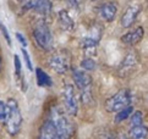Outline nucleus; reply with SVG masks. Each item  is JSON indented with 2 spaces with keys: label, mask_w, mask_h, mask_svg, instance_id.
I'll return each instance as SVG.
<instances>
[{
  "label": "nucleus",
  "mask_w": 148,
  "mask_h": 139,
  "mask_svg": "<svg viewBox=\"0 0 148 139\" xmlns=\"http://www.w3.org/2000/svg\"><path fill=\"white\" fill-rule=\"evenodd\" d=\"M38 139H70L64 136L61 132L58 131V128L51 123L49 120H47L43 125L40 126Z\"/></svg>",
  "instance_id": "nucleus-8"
},
{
  "label": "nucleus",
  "mask_w": 148,
  "mask_h": 139,
  "mask_svg": "<svg viewBox=\"0 0 148 139\" xmlns=\"http://www.w3.org/2000/svg\"><path fill=\"white\" fill-rule=\"evenodd\" d=\"M130 139H147L148 138V128L143 125L132 126L129 131Z\"/></svg>",
  "instance_id": "nucleus-16"
},
{
  "label": "nucleus",
  "mask_w": 148,
  "mask_h": 139,
  "mask_svg": "<svg viewBox=\"0 0 148 139\" xmlns=\"http://www.w3.org/2000/svg\"><path fill=\"white\" fill-rule=\"evenodd\" d=\"M132 114H134V108H132V105H130V106H127V108H125L124 110H121L116 114L115 120H114L115 123H120V122L127 120Z\"/></svg>",
  "instance_id": "nucleus-18"
},
{
  "label": "nucleus",
  "mask_w": 148,
  "mask_h": 139,
  "mask_svg": "<svg viewBox=\"0 0 148 139\" xmlns=\"http://www.w3.org/2000/svg\"><path fill=\"white\" fill-rule=\"evenodd\" d=\"M70 116L71 115H69L67 111L61 109L60 106H54L50 110V116L48 120L58 128L59 132H61L67 138H71L75 132V125L70 119Z\"/></svg>",
  "instance_id": "nucleus-1"
},
{
  "label": "nucleus",
  "mask_w": 148,
  "mask_h": 139,
  "mask_svg": "<svg viewBox=\"0 0 148 139\" xmlns=\"http://www.w3.org/2000/svg\"><path fill=\"white\" fill-rule=\"evenodd\" d=\"M15 59V72H16V77L20 81H22V88L23 90H26V84H25V81H23V72H22V67H21V61L17 55L14 56Z\"/></svg>",
  "instance_id": "nucleus-19"
},
{
  "label": "nucleus",
  "mask_w": 148,
  "mask_h": 139,
  "mask_svg": "<svg viewBox=\"0 0 148 139\" xmlns=\"http://www.w3.org/2000/svg\"><path fill=\"white\" fill-rule=\"evenodd\" d=\"M132 95L129 89H121L118 93H115L113 97L107 99L104 104V108L108 112H119L125 108L131 105Z\"/></svg>",
  "instance_id": "nucleus-4"
},
{
  "label": "nucleus",
  "mask_w": 148,
  "mask_h": 139,
  "mask_svg": "<svg viewBox=\"0 0 148 139\" xmlns=\"http://www.w3.org/2000/svg\"><path fill=\"white\" fill-rule=\"evenodd\" d=\"M142 122H143V115H142V112L136 111V112H134V114L131 115V117H130L131 127H132V126H140V125H143Z\"/></svg>",
  "instance_id": "nucleus-20"
},
{
  "label": "nucleus",
  "mask_w": 148,
  "mask_h": 139,
  "mask_svg": "<svg viewBox=\"0 0 148 139\" xmlns=\"http://www.w3.org/2000/svg\"><path fill=\"white\" fill-rule=\"evenodd\" d=\"M67 3H69V5H70L71 7L77 9L78 6H80V4H81V0H67Z\"/></svg>",
  "instance_id": "nucleus-26"
},
{
  "label": "nucleus",
  "mask_w": 148,
  "mask_h": 139,
  "mask_svg": "<svg viewBox=\"0 0 148 139\" xmlns=\"http://www.w3.org/2000/svg\"><path fill=\"white\" fill-rule=\"evenodd\" d=\"M0 70H1V61H0Z\"/></svg>",
  "instance_id": "nucleus-28"
},
{
  "label": "nucleus",
  "mask_w": 148,
  "mask_h": 139,
  "mask_svg": "<svg viewBox=\"0 0 148 139\" xmlns=\"http://www.w3.org/2000/svg\"><path fill=\"white\" fill-rule=\"evenodd\" d=\"M137 62H138V56H137L136 52H134V51L129 52V54L123 59V61H121V63L119 65V74L121 77L129 76L130 72L134 71Z\"/></svg>",
  "instance_id": "nucleus-10"
},
{
  "label": "nucleus",
  "mask_w": 148,
  "mask_h": 139,
  "mask_svg": "<svg viewBox=\"0 0 148 139\" xmlns=\"http://www.w3.org/2000/svg\"><path fill=\"white\" fill-rule=\"evenodd\" d=\"M22 125V115L20 108L15 99H9L6 103V117H5V126L11 136H16L21 129Z\"/></svg>",
  "instance_id": "nucleus-2"
},
{
  "label": "nucleus",
  "mask_w": 148,
  "mask_h": 139,
  "mask_svg": "<svg viewBox=\"0 0 148 139\" xmlns=\"http://www.w3.org/2000/svg\"><path fill=\"white\" fill-rule=\"evenodd\" d=\"M6 117V104L0 101V121H5Z\"/></svg>",
  "instance_id": "nucleus-24"
},
{
  "label": "nucleus",
  "mask_w": 148,
  "mask_h": 139,
  "mask_svg": "<svg viewBox=\"0 0 148 139\" xmlns=\"http://www.w3.org/2000/svg\"><path fill=\"white\" fill-rule=\"evenodd\" d=\"M81 67L84 70V71H92V70L96 68V62H94V60L91 57L84 59V60L81 62Z\"/></svg>",
  "instance_id": "nucleus-21"
},
{
  "label": "nucleus",
  "mask_w": 148,
  "mask_h": 139,
  "mask_svg": "<svg viewBox=\"0 0 148 139\" xmlns=\"http://www.w3.org/2000/svg\"><path fill=\"white\" fill-rule=\"evenodd\" d=\"M72 77L78 90L81 93V99L83 103H87L92 99V77L83 70L73 68Z\"/></svg>",
  "instance_id": "nucleus-3"
},
{
  "label": "nucleus",
  "mask_w": 148,
  "mask_h": 139,
  "mask_svg": "<svg viewBox=\"0 0 148 139\" xmlns=\"http://www.w3.org/2000/svg\"><path fill=\"white\" fill-rule=\"evenodd\" d=\"M16 38L18 39V42L21 43V45H22L23 48H25L26 45H27V42H26V38H25V37H23L22 34H21V33H16Z\"/></svg>",
  "instance_id": "nucleus-25"
},
{
  "label": "nucleus",
  "mask_w": 148,
  "mask_h": 139,
  "mask_svg": "<svg viewBox=\"0 0 148 139\" xmlns=\"http://www.w3.org/2000/svg\"><path fill=\"white\" fill-rule=\"evenodd\" d=\"M0 31H1V33L4 34V37H5V40H6V43L9 45H11V39H10V35H9V33H8V29H6V27L0 22Z\"/></svg>",
  "instance_id": "nucleus-23"
},
{
  "label": "nucleus",
  "mask_w": 148,
  "mask_h": 139,
  "mask_svg": "<svg viewBox=\"0 0 148 139\" xmlns=\"http://www.w3.org/2000/svg\"><path fill=\"white\" fill-rule=\"evenodd\" d=\"M59 22H60V26L64 28L66 32H72L75 29V22L69 12L66 10H61L59 12Z\"/></svg>",
  "instance_id": "nucleus-15"
},
{
  "label": "nucleus",
  "mask_w": 148,
  "mask_h": 139,
  "mask_svg": "<svg viewBox=\"0 0 148 139\" xmlns=\"http://www.w3.org/2000/svg\"><path fill=\"white\" fill-rule=\"evenodd\" d=\"M102 38V27L99 26H94L92 27L89 34L86 35L84 38L81 40V45L84 48V49H94L96 45L98 44V42Z\"/></svg>",
  "instance_id": "nucleus-11"
},
{
  "label": "nucleus",
  "mask_w": 148,
  "mask_h": 139,
  "mask_svg": "<svg viewBox=\"0 0 148 139\" xmlns=\"http://www.w3.org/2000/svg\"><path fill=\"white\" fill-rule=\"evenodd\" d=\"M62 94H64V105H65V110L67 111V114L71 116H76L78 112L80 101L77 99L75 87L72 84H65L64 93Z\"/></svg>",
  "instance_id": "nucleus-7"
},
{
  "label": "nucleus",
  "mask_w": 148,
  "mask_h": 139,
  "mask_svg": "<svg viewBox=\"0 0 148 139\" xmlns=\"http://www.w3.org/2000/svg\"><path fill=\"white\" fill-rule=\"evenodd\" d=\"M36 76H37V82H38V84L40 87H51L53 85L51 78L42 68L36 70Z\"/></svg>",
  "instance_id": "nucleus-17"
},
{
  "label": "nucleus",
  "mask_w": 148,
  "mask_h": 139,
  "mask_svg": "<svg viewBox=\"0 0 148 139\" xmlns=\"http://www.w3.org/2000/svg\"><path fill=\"white\" fill-rule=\"evenodd\" d=\"M143 35H145L143 27H137L134 31H130L121 37V42H123L125 45L132 46V45H136L137 43H140L142 40V38H143Z\"/></svg>",
  "instance_id": "nucleus-12"
},
{
  "label": "nucleus",
  "mask_w": 148,
  "mask_h": 139,
  "mask_svg": "<svg viewBox=\"0 0 148 139\" xmlns=\"http://www.w3.org/2000/svg\"><path fill=\"white\" fill-rule=\"evenodd\" d=\"M141 10H142L141 5L137 4V3H134V4L129 5V6L126 7L125 12L123 14V17H121V21H120L121 26H123L124 28L131 27V26L134 25V22L136 21L137 16L141 14Z\"/></svg>",
  "instance_id": "nucleus-9"
},
{
  "label": "nucleus",
  "mask_w": 148,
  "mask_h": 139,
  "mask_svg": "<svg viewBox=\"0 0 148 139\" xmlns=\"http://www.w3.org/2000/svg\"><path fill=\"white\" fill-rule=\"evenodd\" d=\"M33 37L39 48L44 49L45 51H49L53 49V35L50 33L49 27L44 22H39L34 27Z\"/></svg>",
  "instance_id": "nucleus-5"
},
{
  "label": "nucleus",
  "mask_w": 148,
  "mask_h": 139,
  "mask_svg": "<svg viewBox=\"0 0 148 139\" xmlns=\"http://www.w3.org/2000/svg\"><path fill=\"white\" fill-rule=\"evenodd\" d=\"M22 56H23V60L26 62V66H27V68L29 70V71H33V66H32V62H31V57H29L28 52H27V50H26L25 48L22 49Z\"/></svg>",
  "instance_id": "nucleus-22"
},
{
  "label": "nucleus",
  "mask_w": 148,
  "mask_h": 139,
  "mask_svg": "<svg viewBox=\"0 0 148 139\" xmlns=\"http://www.w3.org/2000/svg\"><path fill=\"white\" fill-rule=\"evenodd\" d=\"M28 9H33L38 14L47 16V15H49L51 12L53 5L50 3V0H34V1L29 5Z\"/></svg>",
  "instance_id": "nucleus-14"
},
{
  "label": "nucleus",
  "mask_w": 148,
  "mask_h": 139,
  "mask_svg": "<svg viewBox=\"0 0 148 139\" xmlns=\"http://www.w3.org/2000/svg\"><path fill=\"white\" fill-rule=\"evenodd\" d=\"M116 12H118V7H116V5L114 3H105L99 9L100 16L107 22H113L116 16Z\"/></svg>",
  "instance_id": "nucleus-13"
},
{
  "label": "nucleus",
  "mask_w": 148,
  "mask_h": 139,
  "mask_svg": "<svg viewBox=\"0 0 148 139\" xmlns=\"http://www.w3.org/2000/svg\"><path fill=\"white\" fill-rule=\"evenodd\" d=\"M18 1H20V3H22V4H26V7L28 9V7H29V5L32 4L34 0H18Z\"/></svg>",
  "instance_id": "nucleus-27"
},
{
  "label": "nucleus",
  "mask_w": 148,
  "mask_h": 139,
  "mask_svg": "<svg viewBox=\"0 0 148 139\" xmlns=\"http://www.w3.org/2000/svg\"><path fill=\"white\" fill-rule=\"evenodd\" d=\"M49 67L59 74H64L70 70V56L66 51L55 52L48 61Z\"/></svg>",
  "instance_id": "nucleus-6"
}]
</instances>
